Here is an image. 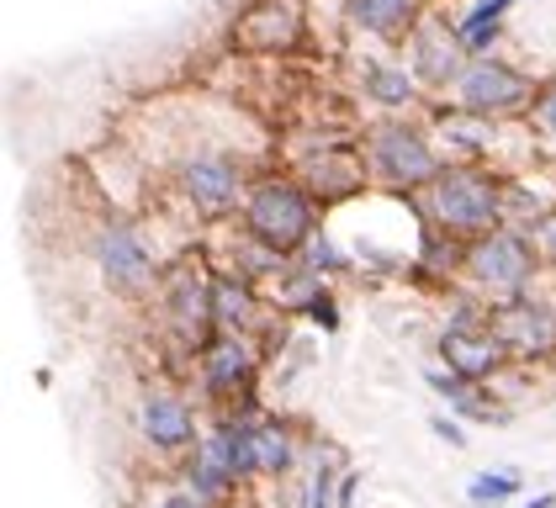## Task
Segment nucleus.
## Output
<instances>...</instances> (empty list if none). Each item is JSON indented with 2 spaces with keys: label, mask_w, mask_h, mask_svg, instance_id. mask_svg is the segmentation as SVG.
Returning a JSON list of instances; mask_svg holds the SVG:
<instances>
[{
  "label": "nucleus",
  "mask_w": 556,
  "mask_h": 508,
  "mask_svg": "<svg viewBox=\"0 0 556 508\" xmlns=\"http://www.w3.org/2000/svg\"><path fill=\"white\" fill-rule=\"evenodd\" d=\"M307 223H313V207L298 186H260L250 202V228L276 250H292L298 239H307Z\"/></svg>",
  "instance_id": "obj_1"
},
{
  "label": "nucleus",
  "mask_w": 556,
  "mask_h": 508,
  "mask_svg": "<svg viewBox=\"0 0 556 508\" xmlns=\"http://www.w3.org/2000/svg\"><path fill=\"white\" fill-rule=\"evenodd\" d=\"M434 212H440L451 228H482V223L498 217V191H493V180H482V175H471V169H451V175H440Z\"/></svg>",
  "instance_id": "obj_2"
},
{
  "label": "nucleus",
  "mask_w": 556,
  "mask_h": 508,
  "mask_svg": "<svg viewBox=\"0 0 556 508\" xmlns=\"http://www.w3.org/2000/svg\"><path fill=\"white\" fill-rule=\"evenodd\" d=\"M371 160H377V169H382L387 180H403V186H414V180H429V175H434V154H429L414 132H403V127L377 132Z\"/></svg>",
  "instance_id": "obj_3"
},
{
  "label": "nucleus",
  "mask_w": 556,
  "mask_h": 508,
  "mask_svg": "<svg viewBox=\"0 0 556 508\" xmlns=\"http://www.w3.org/2000/svg\"><path fill=\"white\" fill-rule=\"evenodd\" d=\"M525 270H530V254H525V244L509 239V233H493V239H482V244L471 250V276H477V281L519 287Z\"/></svg>",
  "instance_id": "obj_4"
},
{
  "label": "nucleus",
  "mask_w": 556,
  "mask_h": 508,
  "mask_svg": "<svg viewBox=\"0 0 556 508\" xmlns=\"http://www.w3.org/2000/svg\"><path fill=\"white\" fill-rule=\"evenodd\" d=\"M462 96L477 112H504V106H514L525 96V80L509 75V69H498V64H471L462 75Z\"/></svg>",
  "instance_id": "obj_5"
},
{
  "label": "nucleus",
  "mask_w": 556,
  "mask_h": 508,
  "mask_svg": "<svg viewBox=\"0 0 556 508\" xmlns=\"http://www.w3.org/2000/svg\"><path fill=\"white\" fill-rule=\"evenodd\" d=\"M101 265H106L112 287H123V292H138L149 281V254H143V244L132 239L128 228H112L101 239Z\"/></svg>",
  "instance_id": "obj_6"
},
{
  "label": "nucleus",
  "mask_w": 556,
  "mask_h": 508,
  "mask_svg": "<svg viewBox=\"0 0 556 508\" xmlns=\"http://www.w3.org/2000/svg\"><path fill=\"white\" fill-rule=\"evenodd\" d=\"M440 350H445V360H451V371L456 377H488L493 366H498V344L493 339H482V334H467V329H451V334L440 339Z\"/></svg>",
  "instance_id": "obj_7"
},
{
  "label": "nucleus",
  "mask_w": 556,
  "mask_h": 508,
  "mask_svg": "<svg viewBox=\"0 0 556 508\" xmlns=\"http://www.w3.org/2000/svg\"><path fill=\"white\" fill-rule=\"evenodd\" d=\"M186 191L207 212H223L233 202V191H239V175H233L228 160H197V165L186 169Z\"/></svg>",
  "instance_id": "obj_8"
},
{
  "label": "nucleus",
  "mask_w": 556,
  "mask_h": 508,
  "mask_svg": "<svg viewBox=\"0 0 556 508\" xmlns=\"http://www.w3.org/2000/svg\"><path fill=\"white\" fill-rule=\"evenodd\" d=\"M213 292H217V287H207V281H202V276H191V270H186V276L170 287V307H175L180 334H202V329L213 323V302H207Z\"/></svg>",
  "instance_id": "obj_9"
},
{
  "label": "nucleus",
  "mask_w": 556,
  "mask_h": 508,
  "mask_svg": "<svg viewBox=\"0 0 556 508\" xmlns=\"http://www.w3.org/2000/svg\"><path fill=\"white\" fill-rule=\"evenodd\" d=\"M143 434L154 445H186L191 440V414L175 397H149L143 403Z\"/></svg>",
  "instance_id": "obj_10"
},
{
  "label": "nucleus",
  "mask_w": 556,
  "mask_h": 508,
  "mask_svg": "<svg viewBox=\"0 0 556 508\" xmlns=\"http://www.w3.org/2000/svg\"><path fill=\"white\" fill-rule=\"evenodd\" d=\"M244 377H250V350H244L233 334L217 339L213 350H207V381L223 392V386H239Z\"/></svg>",
  "instance_id": "obj_11"
},
{
  "label": "nucleus",
  "mask_w": 556,
  "mask_h": 508,
  "mask_svg": "<svg viewBox=\"0 0 556 508\" xmlns=\"http://www.w3.org/2000/svg\"><path fill=\"white\" fill-rule=\"evenodd\" d=\"M350 16H355L361 27H371V33L392 38V33L414 16V0H350Z\"/></svg>",
  "instance_id": "obj_12"
},
{
  "label": "nucleus",
  "mask_w": 556,
  "mask_h": 508,
  "mask_svg": "<svg viewBox=\"0 0 556 508\" xmlns=\"http://www.w3.org/2000/svg\"><path fill=\"white\" fill-rule=\"evenodd\" d=\"M504 329H509V339H519V344L546 350V344L556 339V318L546 313V307H519L514 318H504Z\"/></svg>",
  "instance_id": "obj_13"
},
{
  "label": "nucleus",
  "mask_w": 556,
  "mask_h": 508,
  "mask_svg": "<svg viewBox=\"0 0 556 508\" xmlns=\"http://www.w3.org/2000/svg\"><path fill=\"white\" fill-rule=\"evenodd\" d=\"M419 75H429V80H451L456 75V42L440 38V27L419 33Z\"/></svg>",
  "instance_id": "obj_14"
},
{
  "label": "nucleus",
  "mask_w": 556,
  "mask_h": 508,
  "mask_svg": "<svg viewBox=\"0 0 556 508\" xmlns=\"http://www.w3.org/2000/svg\"><path fill=\"white\" fill-rule=\"evenodd\" d=\"M217 445H223V461L233 477H244V471H255L260 456H255V434H244V429H223L217 434Z\"/></svg>",
  "instance_id": "obj_15"
},
{
  "label": "nucleus",
  "mask_w": 556,
  "mask_h": 508,
  "mask_svg": "<svg viewBox=\"0 0 556 508\" xmlns=\"http://www.w3.org/2000/svg\"><path fill=\"white\" fill-rule=\"evenodd\" d=\"M255 456L265 471H281V466L292 461V440H287L276 423H265V429H255Z\"/></svg>",
  "instance_id": "obj_16"
},
{
  "label": "nucleus",
  "mask_w": 556,
  "mask_h": 508,
  "mask_svg": "<svg viewBox=\"0 0 556 508\" xmlns=\"http://www.w3.org/2000/svg\"><path fill=\"white\" fill-rule=\"evenodd\" d=\"M228 477H233V471H228V461H223V445L213 440V445L202 450V461H197V498H213Z\"/></svg>",
  "instance_id": "obj_17"
},
{
  "label": "nucleus",
  "mask_w": 556,
  "mask_h": 508,
  "mask_svg": "<svg viewBox=\"0 0 556 508\" xmlns=\"http://www.w3.org/2000/svg\"><path fill=\"white\" fill-rule=\"evenodd\" d=\"M509 5H514V0H482V5L471 11L467 22H462V38H467L471 48H482V42H488V27H493V22H498V16H504Z\"/></svg>",
  "instance_id": "obj_18"
},
{
  "label": "nucleus",
  "mask_w": 556,
  "mask_h": 508,
  "mask_svg": "<svg viewBox=\"0 0 556 508\" xmlns=\"http://www.w3.org/2000/svg\"><path fill=\"white\" fill-rule=\"evenodd\" d=\"M509 493H519V477H509V471H498V477H493V471H488V477H477V482H471L467 498L477 508H488V504H504Z\"/></svg>",
  "instance_id": "obj_19"
},
{
  "label": "nucleus",
  "mask_w": 556,
  "mask_h": 508,
  "mask_svg": "<svg viewBox=\"0 0 556 508\" xmlns=\"http://www.w3.org/2000/svg\"><path fill=\"white\" fill-rule=\"evenodd\" d=\"M429 386H434V392H445V397H451V403H456L467 419H493V414H488V408L471 397L467 386H462V377H440V371H429Z\"/></svg>",
  "instance_id": "obj_20"
},
{
  "label": "nucleus",
  "mask_w": 556,
  "mask_h": 508,
  "mask_svg": "<svg viewBox=\"0 0 556 508\" xmlns=\"http://www.w3.org/2000/svg\"><path fill=\"white\" fill-rule=\"evenodd\" d=\"M217 318H223L228 329H239V323L250 318V296L239 292V287H217Z\"/></svg>",
  "instance_id": "obj_21"
},
{
  "label": "nucleus",
  "mask_w": 556,
  "mask_h": 508,
  "mask_svg": "<svg viewBox=\"0 0 556 508\" xmlns=\"http://www.w3.org/2000/svg\"><path fill=\"white\" fill-rule=\"evenodd\" d=\"M371 90H377L382 101H403V96H408V80H403L397 69H377V75H371Z\"/></svg>",
  "instance_id": "obj_22"
},
{
  "label": "nucleus",
  "mask_w": 556,
  "mask_h": 508,
  "mask_svg": "<svg viewBox=\"0 0 556 508\" xmlns=\"http://www.w3.org/2000/svg\"><path fill=\"white\" fill-rule=\"evenodd\" d=\"M434 434H440V440H451V445H467V434H462L451 419H434Z\"/></svg>",
  "instance_id": "obj_23"
},
{
  "label": "nucleus",
  "mask_w": 556,
  "mask_h": 508,
  "mask_svg": "<svg viewBox=\"0 0 556 508\" xmlns=\"http://www.w3.org/2000/svg\"><path fill=\"white\" fill-rule=\"evenodd\" d=\"M546 123L556 127V90H552V96H546Z\"/></svg>",
  "instance_id": "obj_24"
},
{
  "label": "nucleus",
  "mask_w": 556,
  "mask_h": 508,
  "mask_svg": "<svg viewBox=\"0 0 556 508\" xmlns=\"http://www.w3.org/2000/svg\"><path fill=\"white\" fill-rule=\"evenodd\" d=\"M541 233L552 239V250H556V217H552V223H541Z\"/></svg>",
  "instance_id": "obj_25"
},
{
  "label": "nucleus",
  "mask_w": 556,
  "mask_h": 508,
  "mask_svg": "<svg viewBox=\"0 0 556 508\" xmlns=\"http://www.w3.org/2000/svg\"><path fill=\"white\" fill-rule=\"evenodd\" d=\"M160 508H197L191 498H170V504H160Z\"/></svg>",
  "instance_id": "obj_26"
},
{
  "label": "nucleus",
  "mask_w": 556,
  "mask_h": 508,
  "mask_svg": "<svg viewBox=\"0 0 556 508\" xmlns=\"http://www.w3.org/2000/svg\"><path fill=\"white\" fill-rule=\"evenodd\" d=\"M556 504V498H535V504H530V508H552Z\"/></svg>",
  "instance_id": "obj_27"
}]
</instances>
